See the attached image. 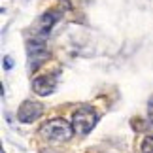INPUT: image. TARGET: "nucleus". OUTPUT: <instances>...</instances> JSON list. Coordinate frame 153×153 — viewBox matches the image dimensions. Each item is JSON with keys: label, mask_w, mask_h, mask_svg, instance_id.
Listing matches in <instances>:
<instances>
[{"label": "nucleus", "mask_w": 153, "mask_h": 153, "mask_svg": "<svg viewBox=\"0 0 153 153\" xmlns=\"http://www.w3.org/2000/svg\"><path fill=\"white\" fill-rule=\"evenodd\" d=\"M142 153H153V136H146L142 142Z\"/></svg>", "instance_id": "7"}, {"label": "nucleus", "mask_w": 153, "mask_h": 153, "mask_svg": "<svg viewBox=\"0 0 153 153\" xmlns=\"http://www.w3.org/2000/svg\"><path fill=\"white\" fill-rule=\"evenodd\" d=\"M27 55H28V62H30V70L34 72L44 61L49 59V49L45 48V44L42 40L34 38V40H28V44H27Z\"/></svg>", "instance_id": "3"}, {"label": "nucleus", "mask_w": 153, "mask_h": 153, "mask_svg": "<svg viewBox=\"0 0 153 153\" xmlns=\"http://www.w3.org/2000/svg\"><path fill=\"white\" fill-rule=\"evenodd\" d=\"M148 115H149V121L153 123V98H151L149 104H148Z\"/></svg>", "instance_id": "9"}, {"label": "nucleus", "mask_w": 153, "mask_h": 153, "mask_svg": "<svg viewBox=\"0 0 153 153\" xmlns=\"http://www.w3.org/2000/svg\"><path fill=\"white\" fill-rule=\"evenodd\" d=\"M10 68H13V59L4 57V70H10Z\"/></svg>", "instance_id": "8"}, {"label": "nucleus", "mask_w": 153, "mask_h": 153, "mask_svg": "<svg viewBox=\"0 0 153 153\" xmlns=\"http://www.w3.org/2000/svg\"><path fill=\"white\" fill-rule=\"evenodd\" d=\"M55 85H57V81H55V76L53 74H45V76H40V78L32 79V91L40 97L51 95L55 91Z\"/></svg>", "instance_id": "5"}, {"label": "nucleus", "mask_w": 153, "mask_h": 153, "mask_svg": "<svg viewBox=\"0 0 153 153\" xmlns=\"http://www.w3.org/2000/svg\"><path fill=\"white\" fill-rule=\"evenodd\" d=\"M98 121L97 117V111L91 108V106H81L74 111L72 115V128H74V134H78V136H85V134H89L93 128H95Z\"/></svg>", "instance_id": "2"}, {"label": "nucleus", "mask_w": 153, "mask_h": 153, "mask_svg": "<svg viewBox=\"0 0 153 153\" xmlns=\"http://www.w3.org/2000/svg\"><path fill=\"white\" fill-rule=\"evenodd\" d=\"M40 153H57V151H53V149H42Z\"/></svg>", "instance_id": "10"}, {"label": "nucleus", "mask_w": 153, "mask_h": 153, "mask_svg": "<svg viewBox=\"0 0 153 153\" xmlns=\"http://www.w3.org/2000/svg\"><path fill=\"white\" fill-rule=\"evenodd\" d=\"M61 19V11L57 10H49L45 11V13L40 17V30H42V34H48L53 27H55V23Z\"/></svg>", "instance_id": "6"}, {"label": "nucleus", "mask_w": 153, "mask_h": 153, "mask_svg": "<svg viewBox=\"0 0 153 153\" xmlns=\"http://www.w3.org/2000/svg\"><path fill=\"white\" fill-rule=\"evenodd\" d=\"M38 134L44 140H48V142L62 144V142H66V140L72 138L74 128H72V123H68L66 119H62V117H57V119L45 121L44 125L40 127Z\"/></svg>", "instance_id": "1"}, {"label": "nucleus", "mask_w": 153, "mask_h": 153, "mask_svg": "<svg viewBox=\"0 0 153 153\" xmlns=\"http://www.w3.org/2000/svg\"><path fill=\"white\" fill-rule=\"evenodd\" d=\"M42 111H44V108H42L40 102L25 100L19 106V110H17V117H19L21 123H34L40 115H42Z\"/></svg>", "instance_id": "4"}]
</instances>
